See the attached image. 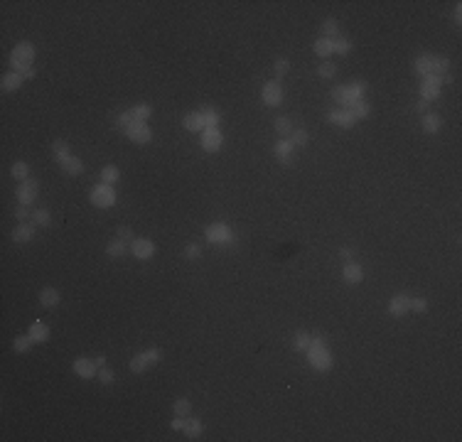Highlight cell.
I'll use <instances>...</instances> for the list:
<instances>
[{"label":"cell","mask_w":462,"mask_h":442,"mask_svg":"<svg viewBox=\"0 0 462 442\" xmlns=\"http://www.w3.org/2000/svg\"><path fill=\"white\" fill-rule=\"evenodd\" d=\"M52 153H54V157H57V162H59V167H62V170H64L67 175H74V177L84 175L86 165L81 162L77 155L69 153V145L64 143V140H54V143H52Z\"/></svg>","instance_id":"1"},{"label":"cell","mask_w":462,"mask_h":442,"mask_svg":"<svg viewBox=\"0 0 462 442\" xmlns=\"http://www.w3.org/2000/svg\"><path fill=\"white\" fill-rule=\"evenodd\" d=\"M34 62V44L32 42H20V44H15V49H12V54H10V66H12V71H17V74H23V71H27L30 66Z\"/></svg>","instance_id":"2"},{"label":"cell","mask_w":462,"mask_h":442,"mask_svg":"<svg viewBox=\"0 0 462 442\" xmlns=\"http://www.w3.org/2000/svg\"><path fill=\"white\" fill-rule=\"evenodd\" d=\"M160 361H162V349L153 346V349H145L143 354H136V356L131 359V371H133V374H143L145 369L160 364Z\"/></svg>","instance_id":"3"},{"label":"cell","mask_w":462,"mask_h":442,"mask_svg":"<svg viewBox=\"0 0 462 442\" xmlns=\"http://www.w3.org/2000/svg\"><path fill=\"white\" fill-rule=\"evenodd\" d=\"M91 204L94 207H99V209H108V207H113L116 204V189L111 187V185H96V187L91 189Z\"/></svg>","instance_id":"4"},{"label":"cell","mask_w":462,"mask_h":442,"mask_svg":"<svg viewBox=\"0 0 462 442\" xmlns=\"http://www.w3.org/2000/svg\"><path fill=\"white\" fill-rule=\"evenodd\" d=\"M204 238L214 246H224V243H234V231L226 224H209L204 229Z\"/></svg>","instance_id":"5"},{"label":"cell","mask_w":462,"mask_h":442,"mask_svg":"<svg viewBox=\"0 0 462 442\" xmlns=\"http://www.w3.org/2000/svg\"><path fill=\"white\" fill-rule=\"evenodd\" d=\"M307 361L315 371H329L335 366V356L327 346H320V349H307Z\"/></svg>","instance_id":"6"},{"label":"cell","mask_w":462,"mask_h":442,"mask_svg":"<svg viewBox=\"0 0 462 442\" xmlns=\"http://www.w3.org/2000/svg\"><path fill=\"white\" fill-rule=\"evenodd\" d=\"M440 86H442V77H435V74L423 77V84H420V99L428 101V103L440 99Z\"/></svg>","instance_id":"7"},{"label":"cell","mask_w":462,"mask_h":442,"mask_svg":"<svg viewBox=\"0 0 462 442\" xmlns=\"http://www.w3.org/2000/svg\"><path fill=\"white\" fill-rule=\"evenodd\" d=\"M261 99H263V103H266V106H271V108H275V106H281V101H283V88H281V81H278V79H273V81H268V84H263V91H261Z\"/></svg>","instance_id":"8"},{"label":"cell","mask_w":462,"mask_h":442,"mask_svg":"<svg viewBox=\"0 0 462 442\" xmlns=\"http://www.w3.org/2000/svg\"><path fill=\"white\" fill-rule=\"evenodd\" d=\"M224 143V135L219 128H204L202 131V150L204 153H219Z\"/></svg>","instance_id":"9"},{"label":"cell","mask_w":462,"mask_h":442,"mask_svg":"<svg viewBox=\"0 0 462 442\" xmlns=\"http://www.w3.org/2000/svg\"><path fill=\"white\" fill-rule=\"evenodd\" d=\"M17 201L20 204H25V207H30L34 199H37V194H40V185L34 182V179H25V182H20V187H17Z\"/></svg>","instance_id":"10"},{"label":"cell","mask_w":462,"mask_h":442,"mask_svg":"<svg viewBox=\"0 0 462 442\" xmlns=\"http://www.w3.org/2000/svg\"><path fill=\"white\" fill-rule=\"evenodd\" d=\"M125 135H128L131 143H136V145H145L153 140V131L147 128L145 123H133V125L125 131Z\"/></svg>","instance_id":"11"},{"label":"cell","mask_w":462,"mask_h":442,"mask_svg":"<svg viewBox=\"0 0 462 442\" xmlns=\"http://www.w3.org/2000/svg\"><path fill=\"white\" fill-rule=\"evenodd\" d=\"M158 251V246L150 241V238H136V241L131 243V253L136 255L138 261H145V258H153Z\"/></svg>","instance_id":"12"},{"label":"cell","mask_w":462,"mask_h":442,"mask_svg":"<svg viewBox=\"0 0 462 442\" xmlns=\"http://www.w3.org/2000/svg\"><path fill=\"white\" fill-rule=\"evenodd\" d=\"M327 121L335 123L337 128H344V131H347V128H354V125H357V118H354V116H352V113H349L347 108H335V110H329V113H327Z\"/></svg>","instance_id":"13"},{"label":"cell","mask_w":462,"mask_h":442,"mask_svg":"<svg viewBox=\"0 0 462 442\" xmlns=\"http://www.w3.org/2000/svg\"><path fill=\"white\" fill-rule=\"evenodd\" d=\"M74 374L79 378H96L99 376V366L94 364V359L79 356V359H74Z\"/></svg>","instance_id":"14"},{"label":"cell","mask_w":462,"mask_h":442,"mask_svg":"<svg viewBox=\"0 0 462 442\" xmlns=\"http://www.w3.org/2000/svg\"><path fill=\"white\" fill-rule=\"evenodd\" d=\"M273 155L278 157V162L290 165V162H293V155H295V145L290 143L288 138H283V140H278V143L273 145Z\"/></svg>","instance_id":"15"},{"label":"cell","mask_w":462,"mask_h":442,"mask_svg":"<svg viewBox=\"0 0 462 442\" xmlns=\"http://www.w3.org/2000/svg\"><path fill=\"white\" fill-rule=\"evenodd\" d=\"M389 312L394 315V317H403L411 312V298L408 295H394V298L389 300Z\"/></svg>","instance_id":"16"},{"label":"cell","mask_w":462,"mask_h":442,"mask_svg":"<svg viewBox=\"0 0 462 442\" xmlns=\"http://www.w3.org/2000/svg\"><path fill=\"white\" fill-rule=\"evenodd\" d=\"M182 125H184V131H190V133L204 131V128H207V123H204L202 110H192V113H187V116L182 118Z\"/></svg>","instance_id":"17"},{"label":"cell","mask_w":462,"mask_h":442,"mask_svg":"<svg viewBox=\"0 0 462 442\" xmlns=\"http://www.w3.org/2000/svg\"><path fill=\"white\" fill-rule=\"evenodd\" d=\"M342 278L349 283V285H359L361 280H364V268H361L359 263H344V268H342Z\"/></svg>","instance_id":"18"},{"label":"cell","mask_w":462,"mask_h":442,"mask_svg":"<svg viewBox=\"0 0 462 442\" xmlns=\"http://www.w3.org/2000/svg\"><path fill=\"white\" fill-rule=\"evenodd\" d=\"M32 236H34V224L23 221V224H17V226H15V231H12V241H15V243H27V241H32Z\"/></svg>","instance_id":"19"},{"label":"cell","mask_w":462,"mask_h":442,"mask_svg":"<svg viewBox=\"0 0 462 442\" xmlns=\"http://www.w3.org/2000/svg\"><path fill=\"white\" fill-rule=\"evenodd\" d=\"M59 302H62V295H59V290L54 287H45L42 292H40V305L47 309H54L59 307Z\"/></svg>","instance_id":"20"},{"label":"cell","mask_w":462,"mask_h":442,"mask_svg":"<svg viewBox=\"0 0 462 442\" xmlns=\"http://www.w3.org/2000/svg\"><path fill=\"white\" fill-rule=\"evenodd\" d=\"M433 59H435V54H420V57H416V62H413V69H416L418 77H430V74H433Z\"/></svg>","instance_id":"21"},{"label":"cell","mask_w":462,"mask_h":442,"mask_svg":"<svg viewBox=\"0 0 462 442\" xmlns=\"http://www.w3.org/2000/svg\"><path fill=\"white\" fill-rule=\"evenodd\" d=\"M440 125H442V118H440L438 113H423V118H420V128L428 133V135L438 133Z\"/></svg>","instance_id":"22"},{"label":"cell","mask_w":462,"mask_h":442,"mask_svg":"<svg viewBox=\"0 0 462 442\" xmlns=\"http://www.w3.org/2000/svg\"><path fill=\"white\" fill-rule=\"evenodd\" d=\"M312 49H315L317 57H322V59H329V57L335 54V40H327V37H320L315 44H312Z\"/></svg>","instance_id":"23"},{"label":"cell","mask_w":462,"mask_h":442,"mask_svg":"<svg viewBox=\"0 0 462 442\" xmlns=\"http://www.w3.org/2000/svg\"><path fill=\"white\" fill-rule=\"evenodd\" d=\"M344 108L349 110L352 116L357 118V121H361V118H369V113H372V106L366 103V101L361 99V101H352L349 106H344Z\"/></svg>","instance_id":"24"},{"label":"cell","mask_w":462,"mask_h":442,"mask_svg":"<svg viewBox=\"0 0 462 442\" xmlns=\"http://www.w3.org/2000/svg\"><path fill=\"white\" fill-rule=\"evenodd\" d=\"M30 337L34 339V344H42V342H47L49 339V334H52V329L47 327L45 322H34L32 327H30V332H27Z\"/></svg>","instance_id":"25"},{"label":"cell","mask_w":462,"mask_h":442,"mask_svg":"<svg viewBox=\"0 0 462 442\" xmlns=\"http://www.w3.org/2000/svg\"><path fill=\"white\" fill-rule=\"evenodd\" d=\"M23 74H17V71H10V74H5V77H3V81H0V84H3V91H5V94H10V91H17V88L23 86Z\"/></svg>","instance_id":"26"},{"label":"cell","mask_w":462,"mask_h":442,"mask_svg":"<svg viewBox=\"0 0 462 442\" xmlns=\"http://www.w3.org/2000/svg\"><path fill=\"white\" fill-rule=\"evenodd\" d=\"M202 430H204V425H202V420L199 418H187V422H184V435L187 437H192V440H197V437H202Z\"/></svg>","instance_id":"27"},{"label":"cell","mask_w":462,"mask_h":442,"mask_svg":"<svg viewBox=\"0 0 462 442\" xmlns=\"http://www.w3.org/2000/svg\"><path fill=\"white\" fill-rule=\"evenodd\" d=\"M118 179H121V170H118L116 165H106L101 170V182H103V185H111V187H113Z\"/></svg>","instance_id":"28"},{"label":"cell","mask_w":462,"mask_h":442,"mask_svg":"<svg viewBox=\"0 0 462 442\" xmlns=\"http://www.w3.org/2000/svg\"><path fill=\"white\" fill-rule=\"evenodd\" d=\"M172 413L177 415V418H190L192 415V403L187 398H177L175 403H172Z\"/></svg>","instance_id":"29"},{"label":"cell","mask_w":462,"mask_h":442,"mask_svg":"<svg viewBox=\"0 0 462 442\" xmlns=\"http://www.w3.org/2000/svg\"><path fill=\"white\" fill-rule=\"evenodd\" d=\"M347 91H349V103L352 101H361L364 94H366V84H364V81H352V84H347ZM349 103H347V106H349Z\"/></svg>","instance_id":"30"},{"label":"cell","mask_w":462,"mask_h":442,"mask_svg":"<svg viewBox=\"0 0 462 442\" xmlns=\"http://www.w3.org/2000/svg\"><path fill=\"white\" fill-rule=\"evenodd\" d=\"M106 253L111 255V258H121V255L128 253V243L113 238V241H108V246H106Z\"/></svg>","instance_id":"31"},{"label":"cell","mask_w":462,"mask_h":442,"mask_svg":"<svg viewBox=\"0 0 462 442\" xmlns=\"http://www.w3.org/2000/svg\"><path fill=\"white\" fill-rule=\"evenodd\" d=\"M433 74L435 77H448L450 74V59L448 57H435L433 59Z\"/></svg>","instance_id":"32"},{"label":"cell","mask_w":462,"mask_h":442,"mask_svg":"<svg viewBox=\"0 0 462 442\" xmlns=\"http://www.w3.org/2000/svg\"><path fill=\"white\" fill-rule=\"evenodd\" d=\"M131 113H133V121H136V123H145L147 118L153 116V108H150L147 103H138V106L131 108Z\"/></svg>","instance_id":"33"},{"label":"cell","mask_w":462,"mask_h":442,"mask_svg":"<svg viewBox=\"0 0 462 442\" xmlns=\"http://www.w3.org/2000/svg\"><path fill=\"white\" fill-rule=\"evenodd\" d=\"M275 133L283 135V138H290V133H293V121H290L288 116H278V118H275Z\"/></svg>","instance_id":"34"},{"label":"cell","mask_w":462,"mask_h":442,"mask_svg":"<svg viewBox=\"0 0 462 442\" xmlns=\"http://www.w3.org/2000/svg\"><path fill=\"white\" fill-rule=\"evenodd\" d=\"M10 175L15 177V179H20V182H25V179H30V167H27V162H23V160H17L15 165L10 167Z\"/></svg>","instance_id":"35"},{"label":"cell","mask_w":462,"mask_h":442,"mask_svg":"<svg viewBox=\"0 0 462 442\" xmlns=\"http://www.w3.org/2000/svg\"><path fill=\"white\" fill-rule=\"evenodd\" d=\"M293 346L298 352H307V349H310V332H295Z\"/></svg>","instance_id":"36"},{"label":"cell","mask_w":462,"mask_h":442,"mask_svg":"<svg viewBox=\"0 0 462 442\" xmlns=\"http://www.w3.org/2000/svg\"><path fill=\"white\" fill-rule=\"evenodd\" d=\"M288 140H290L295 148H303V145L310 143V135H307V131H303V128H293V133H290Z\"/></svg>","instance_id":"37"},{"label":"cell","mask_w":462,"mask_h":442,"mask_svg":"<svg viewBox=\"0 0 462 442\" xmlns=\"http://www.w3.org/2000/svg\"><path fill=\"white\" fill-rule=\"evenodd\" d=\"M34 344V339L30 337V334H23V337H15V342H12V349L15 352H20V354H25V352H30V346Z\"/></svg>","instance_id":"38"},{"label":"cell","mask_w":462,"mask_h":442,"mask_svg":"<svg viewBox=\"0 0 462 442\" xmlns=\"http://www.w3.org/2000/svg\"><path fill=\"white\" fill-rule=\"evenodd\" d=\"M335 74H337V64H332L329 59H325L322 64L317 66V77L320 79H335Z\"/></svg>","instance_id":"39"},{"label":"cell","mask_w":462,"mask_h":442,"mask_svg":"<svg viewBox=\"0 0 462 442\" xmlns=\"http://www.w3.org/2000/svg\"><path fill=\"white\" fill-rule=\"evenodd\" d=\"M32 221H34V226H49V224H52V214H49V209H34Z\"/></svg>","instance_id":"40"},{"label":"cell","mask_w":462,"mask_h":442,"mask_svg":"<svg viewBox=\"0 0 462 442\" xmlns=\"http://www.w3.org/2000/svg\"><path fill=\"white\" fill-rule=\"evenodd\" d=\"M322 32H325L327 40H337V32H339V25L335 17H327L325 22H322Z\"/></svg>","instance_id":"41"},{"label":"cell","mask_w":462,"mask_h":442,"mask_svg":"<svg viewBox=\"0 0 462 442\" xmlns=\"http://www.w3.org/2000/svg\"><path fill=\"white\" fill-rule=\"evenodd\" d=\"M133 123H136V121H133V113H131V110H123V113H121V116L113 121V125H116L118 131H128Z\"/></svg>","instance_id":"42"},{"label":"cell","mask_w":462,"mask_h":442,"mask_svg":"<svg viewBox=\"0 0 462 442\" xmlns=\"http://www.w3.org/2000/svg\"><path fill=\"white\" fill-rule=\"evenodd\" d=\"M332 101L335 103H339L342 108L349 103V91H347V86H337V88H332Z\"/></svg>","instance_id":"43"},{"label":"cell","mask_w":462,"mask_h":442,"mask_svg":"<svg viewBox=\"0 0 462 442\" xmlns=\"http://www.w3.org/2000/svg\"><path fill=\"white\" fill-rule=\"evenodd\" d=\"M202 116H204V123H207V128H216V125H219V121H221L219 110H214V108H204Z\"/></svg>","instance_id":"44"},{"label":"cell","mask_w":462,"mask_h":442,"mask_svg":"<svg viewBox=\"0 0 462 442\" xmlns=\"http://www.w3.org/2000/svg\"><path fill=\"white\" fill-rule=\"evenodd\" d=\"M352 52V42L349 40H347V37H337V40H335V54H349Z\"/></svg>","instance_id":"45"},{"label":"cell","mask_w":462,"mask_h":442,"mask_svg":"<svg viewBox=\"0 0 462 442\" xmlns=\"http://www.w3.org/2000/svg\"><path fill=\"white\" fill-rule=\"evenodd\" d=\"M273 71H275V77L281 79L285 77L288 71H290V62L285 59V57H281V59H275V64H273Z\"/></svg>","instance_id":"46"},{"label":"cell","mask_w":462,"mask_h":442,"mask_svg":"<svg viewBox=\"0 0 462 442\" xmlns=\"http://www.w3.org/2000/svg\"><path fill=\"white\" fill-rule=\"evenodd\" d=\"M116 238H118V241H123V243H133V241H136V236H133V229H131V226H118Z\"/></svg>","instance_id":"47"},{"label":"cell","mask_w":462,"mask_h":442,"mask_svg":"<svg viewBox=\"0 0 462 442\" xmlns=\"http://www.w3.org/2000/svg\"><path fill=\"white\" fill-rule=\"evenodd\" d=\"M96 378L101 381L103 386H113V381H116V374H113L111 369H106V366H103V369H99V376H96Z\"/></svg>","instance_id":"48"},{"label":"cell","mask_w":462,"mask_h":442,"mask_svg":"<svg viewBox=\"0 0 462 442\" xmlns=\"http://www.w3.org/2000/svg\"><path fill=\"white\" fill-rule=\"evenodd\" d=\"M202 255V246H197V243H187L184 246V258L187 261H197Z\"/></svg>","instance_id":"49"},{"label":"cell","mask_w":462,"mask_h":442,"mask_svg":"<svg viewBox=\"0 0 462 442\" xmlns=\"http://www.w3.org/2000/svg\"><path fill=\"white\" fill-rule=\"evenodd\" d=\"M426 309H428L426 298H411V312H426Z\"/></svg>","instance_id":"50"},{"label":"cell","mask_w":462,"mask_h":442,"mask_svg":"<svg viewBox=\"0 0 462 442\" xmlns=\"http://www.w3.org/2000/svg\"><path fill=\"white\" fill-rule=\"evenodd\" d=\"M15 219L20 221V224H23V221L32 219V211L27 209V207H25V204H20V207H17V209H15Z\"/></svg>","instance_id":"51"},{"label":"cell","mask_w":462,"mask_h":442,"mask_svg":"<svg viewBox=\"0 0 462 442\" xmlns=\"http://www.w3.org/2000/svg\"><path fill=\"white\" fill-rule=\"evenodd\" d=\"M339 258H342V261H347V263H349L352 258H354V251H352V248H347V246H344V248H342V251H339Z\"/></svg>","instance_id":"52"},{"label":"cell","mask_w":462,"mask_h":442,"mask_svg":"<svg viewBox=\"0 0 462 442\" xmlns=\"http://www.w3.org/2000/svg\"><path fill=\"white\" fill-rule=\"evenodd\" d=\"M184 422H187V418H177V415H175V420H172V430H184Z\"/></svg>","instance_id":"53"},{"label":"cell","mask_w":462,"mask_h":442,"mask_svg":"<svg viewBox=\"0 0 462 442\" xmlns=\"http://www.w3.org/2000/svg\"><path fill=\"white\" fill-rule=\"evenodd\" d=\"M416 110H420V113H430V110H428V101L420 99V101L416 103Z\"/></svg>","instance_id":"54"},{"label":"cell","mask_w":462,"mask_h":442,"mask_svg":"<svg viewBox=\"0 0 462 442\" xmlns=\"http://www.w3.org/2000/svg\"><path fill=\"white\" fill-rule=\"evenodd\" d=\"M452 17H455V22L462 20V5H460V3H455V12H452Z\"/></svg>","instance_id":"55"},{"label":"cell","mask_w":462,"mask_h":442,"mask_svg":"<svg viewBox=\"0 0 462 442\" xmlns=\"http://www.w3.org/2000/svg\"><path fill=\"white\" fill-rule=\"evenodd\" d=\"M94 364L99 366V369H103V366H106V356H103V354H99V356L94 359Z\"/></svg>","instance_id":"56"}]
</instances>
